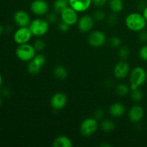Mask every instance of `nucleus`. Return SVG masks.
<instances>
[{"label": "nucleus", "mask_w": 147, "mask_h": 147, "mask_svg": "<svg viewBox=\"0 0 147 147\" xmlns=\"http://www.w3.org/2000/svg\"><path fill=\"white\" fill-rule=\"evenodd\" d=\"M109 5L112 12L119 13L123 10V0H109Z\"/></svg>", "instance_id": "412c9836"}, {"label": "nucleus", "mask_w": 147, "mask_h": 147, "mask_svg": "<svg viewBox=\"0 0 147 147\" xmlns=\"http://www.w3.org/2000/svg\"><path fill=\"white\" fill-rule=\"evenodd\" d=\"M139 55L142 60L147 62V45L141 47L139 51Z\"/></svg>", "instance_id": "cd10ccee"}, {"label": "nucleus", "mask_w": 147, "mask_h": 147, "mask_svg": "<svg viewBox=\"0 0 147 147\" xmlns=\"http://www.w3.org/2000/svg\"><path fill=\"white\" fill-rule=\"evenodd\" d=\"M69 6L78 13L87 11L92 4V0H68Z\"/></svg>", "instance_id": "dca6fc26"}, {"label": "nucleus", "mask_w": 147, "mask_h": 147, "mask_svg": "<svg viewBox=\"0 0 147 147\" xmlns=\"http://www.w3.org/2000/svg\"><path fill=\"white\" fill-rule=\"evenodd\" d=\"M1 104H2V98H1V96L0 95V107H1Z\"/></svg>", "instance_id": "ea45409f"}, {"label": "nucleus", "mask_w": 147, "mask_h": 147, "mask_svg": "<svg viewBox=\"0 0 147 147\" xmlns=\"http://www.w3.org/2000/svg\"><path fill=\"white\" fill-rule=\"evenodd\" d=\"M57 13L56 12H50L47 14V20L49 23L51 24H55L57 21Z\"/></svg>", "instance_id": "c756f323"}, {"label": "nucleus", "mask_w": 147, "mask_h": 147, "mask_svg": "<svg viewBox=\"0 0 147 147\" xmlns=\"http://www.w3.org/2000/svg\"><path fill=\"white\" fill-rule=\"evenodd\" d=\"M60 14L62 21L67 23L70 26L75 25L77 24L79 18L78 12L73 8H71L70 6L65 10H63Z\"/></svg>", "instance_id": "9b49d317"}, {"label": "nucleus", "mask_w": 147, "mask_h": 147, "mask_svg": "<svg viewBox=\"0 0 147 147\" xmlns=\"http://www.w3.org/2000/svg\"><path fill=\"white\" fill-rule=\"evenodd\" d=\"M68 7V0H55L53 3V9L55 12L57 14H60Z\"/></svg>", "instance_id": "aec40b11"}, {"label": "nucleus", "mask_w": 147, "mask_h": 147, "mask_svg": "<svg viewBox=\"0 0 147 147\" xmlns=\"http://www.w3.org/2000/svg\"><path fill=\"white\" fill-rule=\"evenodd\" d=\"M109 113L111 116L116 118L121 117L126 113V107L121 103H114L109 107Z\"/></svg>", "instance_id": "f3484780"}, {"label": "nucleus", "mask_w": 147, "mask_h": 147, "mask_svg": "<svg viewBox=\"0 0 147 147\" xmlns=\"http://www.w3.org/2000/svg\"><path fill=\"white\" fill-rule=\"evenodd\" d=\"M2 83H3V78H2V76H1V73H0V88H1V86H2Z\"/></svg>", "instance_id": "4c0bfd02"}, {"label": "nucleus", "mask_w": 147, "mask_h": 147, "mask_svg": "<svg viewBox=\"0 0 147 147\" xmlns=\"http://www.w3.org/2000/svg\"><path fill=\"white\" fill-rule=\"evenodd\" d=\"M32 33L30 31L29 27H19L14 32L13 40L17 45L29 43L32 37Z\"/></svg>", "instance_id": "0eeeda50"}, {"label": "nucleus", "mask_w": 147, "mask_h": 147, "mask_svg": "<svg viewBox=\"0 0 147 147\" xmlns=\"http://www.w3.org/2000/svg\"><path fill=\"white\" fill-rule=\"evenodd\" d=\"M142 14H143V16L144 17V18L146 19V20L147 21V5L146 6V7L144 9L143 11H142Z\"/></svg>", "instance_id": "e433bc0d"}, {"label": "nucleus", "mask_w": 147, "mask_h": 147, "mask_svg": "<svg viewBox=\"0 0 147 147\" xmlns=\"http://www.w3.org/2000/svg\"><path fill=\"white\" fill-rule=\"evenodd\" d=\"M109 2V0H92V4L97 7H102Z\"/></svg>", "instance_id": "473e14b6"}, {"label": "nucleus", "mask_w": 147, "mask_h": 147, "mask_svg": "<svg viewBox=\"0 0 147 147\" xmlns=\"http://www.w3.org/2000/svg\"><path fill=\"white\" fill-rule=\"evenodd\" d=\"M28 27L32 33L33 36L42 37L45 35L48 32L50 28V23L47 22V20L38 17L31 20Z\"/></svg>", "instance_id": "7ed1b4c3"}, {"label": "nucleus", "mask_w": 147, "mask_h": 147, "mask_svg": "<svg viewBox=\"0 0 147 147\" xmlns=\"http://www.w3.org/2000/svg\"><path fill=\"white\" fill-rule=\"evenodd\" d=\"M106 42V37L100 30L92 31L88 37V43L91 47H100L104 45Z\"/></svg>", "instance_id": "6e6552de"}, {"label": "nucleus", "mask_w": 147, "mask_h": 147, "mask_svg": "<svg viewBox=\"0 0 147 147\" xmlns=\"http://www.w3.org/2000/svg\"><path fill=\"white\" fill-rule=\"evenodd\" d=\"M67 103V97L64 93L58 92L52 96L50 99V106L56 111L62 110L65 107Z\"/></svg>", "instance_id": "f8f14e48"}, {"label": "nucleus", "mask_w": 147, "mask_h": 147, "mask_svg": "<svg viewBox=\"0 0 147 147\" xmlns=\"http://www.w3.org/2000/svg\"><path fill=\"white\" fill-rule=\"evenodd\" d=\"M73 142L66 136H59L54 139L53 142V147H72Z\"/></svg>", "instance_id": "a211bd4d"}, {"label": "nucleus", "mask_w": 147, "mask_h": 147, "mask_svg": "<svg viewBox=\"0 0 147 147\" xmlns=\"http://www.w3.org/2000/svg\"><path fill=\"white\" fill-rule=\"evenodd\" d=\"M93 19H94L95 21L100 22L104 20L105 17H106V14H105L104 11H102V10L97 9L93 12Z\"/></svg>", "instance_id": "bb28decb"}, {"label": "nucleus", "mask_w": 147, "mask_h": 147, "mask_svg": "<svg viewBox=\"0 0 147 147\" xmlns=\"http://www.w3.org/2000/svg\"><path fill=\"white\" fill-rule=\"evenodd\" d=\"M125 24L131 31L139 32L146 28L147 21L141 13L131 12L126 16L125 19Z\"/></svg>", "instance_id": "f257e3e1"}, {"label": "nucleus", "mask_w": 147, "mask_h": 147, "mask_svg": "<svg viewBox=\"0 0 147 147\" xmlns=\"http://www.w3.org/2000/svg\"><path fill=\"white\" fill-rule=\"evenodd\" d=\"M103 116H104V111L102 109H98L97 111H95L94 118L96 120H100L103 117Z\"/></svg>", "instance_id": "f704fd0d"}, {"label": "nucleus", "mask_w": 147, "mask_h": 147, "mask_svg": "<svg viewBox=\"0 0 147 147\" xmlns=\"http://www.w3.org/2000/svg\"><path fill=\"white\" fill-rule=\"evenodd\" d=\"M131 88L125 83H119L116 87V93L118 96L123 97L130 93Z\"/></svg>", "instance_id": "4be33fe9"}, {"label": "nucleus", "mask_w": 147, "mask_h": 147, "mask_svg": "<svg viewBox=\"0 0 147 147\" xmlns=\"http://www.w3.org/2000/svg\"><path fill=\"white\" fill-rule=\"evenodd\" d=\"M116 13H111V14H109V17H107V22L108 24H110V25H114L116 24V23L117 22V16H116Z\"/></svg>", "instance_id": "7c9ffc66"}, {"label": "nucleus", "mask_w": 147, "mask_h": 147, "mask_svg": "<svg viewBox=\"0 0 147 147\" xmlns=\"http://www.w3.org/2000/svg\"><path fill=\"white\" fill-rule=\"evenodd\" d=\"M121 44V40L119 37L113 36L110 39V45L113 47H120Z\"/></svg>", "instance_id": "c85d7f7f"}, {"label": "nucleus", "mask_w": 147, "mask_h": 147, "mask_svg": "<svg viewBox=\"0 0 147 147\" xmlns=\"http://www.w3.org/2000/svg\"><path fill=\"white\" fill-rule=\"evenodd\" d=\"M53 75L57 80H64L68 76V72L64 66L57 65L53 70Z\"/></svg>", "instance_id": "6ab92c4d"}, {"label": "nucleus", "mask_w": 147, "mask_h": 147, "mask_svg": "<svg viewBox=\"0 0 147 147\" xmlns=\"http://www.w3.org/2000/svg\"><path fill=\"white\" fill-rule=\"evenodd\" d=\"M139 39L141 42H147V30H145L144 29V30L139 32Z\"/></svg>", "instance_id": "72a5a7b5"}, {"label": "nucleus", "mask_w": 147, "mask_h": 147, "mask_svg": "<svg viewBox=\"0 0 147 147\" xmlns=\"http://www.w3.org/2000/svg\"><path fill=\"white\" fill-rule=\"evenodd\" d=\"M147 80V72L141 66L132 69L129 73V87L131 90L140 88Z\"/></svg>", "instance_id": "f03ea898"}, {"label": "nucleus", "mask_w": 147, "mask_h": 147, "mask_svg": "<svg viewBox=\"0 0 147 147\" xmlns=\"http://www.w3.org/2000/svg\"><path fill=\"white\" fill-rule=\"evenodd\" d=\"M30 9L34 14L41 17L47 14L49 4L45 0H34L30 4Z\"/></svg>", "instance_id": "9d476101"}, {"label": "nucleus", "mask_w": 147, "mask_h": 147, "mask_svg": "<svg viewBox=\"0 0 147 147\" xmlns=\"http://www.w3.org/2000/svg\"><path fill=\"white\" fill-rule=\"evenodd\" d=\"M130 97L134 102L139 103L142 101L144 98V93L140 88H136L134 90H131Z\"/></svg>", "instance_id": "b1692460"}, {"label": "nucleus", "mask_w": 147, "mask_h": 147, "mask_svg": "<svg viewBox=\"0 0 147 147\" xmlns=\"http://www.w3.org/2000/svg\"><path fill=\"white\" fill-rule=\"evenodd\" d=\"M36 50L33 45L29 43L18 45L15 54L17 58L22 62H30L36 55Z\"/></svg>", "instance_id": "20e7f679"}, {"label": "nucleus", "mask_w": 147, "mask_h": 147, "mask_svg": "<svg viewBox=\"0 0 147 147\" xmlns=\"http://www.w3.org/2000/svg\"><path fill=\"white\" fill-rule=\"evenodd\" d=\"M100 127L101 130L104 132H111L115 129L116 125L113 121L106 119V120L102 121L100 124Z\"/></svg>", "instance_id": "5701e85b"}, {"label": "nucleus", "mask_w": 147, "mask_h": 147, "mask_svg": "<svg viewBox=\"0 0 147 147\" xmlns=\"http://www.w3.org/2000/svg\"><path fill=\"white\" fill-rule=\"evenodd\" d=\"M46 63V57L43 54H37L28 62L27 71L30 75L35 76L40 71Z\"/></svg>", "instance_id": "423d86ee"}, {"label": "nucleus", "mask_w": 147, "mask_h": 147, "mask_svg": "<svg viewBox=\"0 0 147 147\" xmlns=\"http://www.w3.org/2000/svg\"><path fill=\"white\" fill-rule=\"evenodd\" d=\"M3 32H4V27H3V26L0 24V36L2 34Z\"/></svg>", "instance_id": "58836bf2"}, {"label": "nucleus", "mask_w": 147, "mask_h": 147, "mask_svg": "<svg viewBox=\"0 0 147 147\" xmlns=\"http://www.w3.org/2000/svg\"><path fill=\"white\" fill-rule=\"evenodd\" d=\"M98 122L95 118H87L82 121L80 126V134L84 137L93 136L98 130Z\"/></svg>", "instance_id": "39448f33"}, {"label": "nucleus", "mask_w": 147, "mask_h": 147, "mask_svg": "<svg viewBox=\"0 0 147 147\" xmlns=\"http://www.w3.org/2000/svg\"><path fill=\"white\" fill-rule=\"evenodd\" d=\"M33 46H34V49L37 52L39 51H42L45 48L46 44L42 40H40V39H37L33 43Z\"/></svg>", "instance_id": "a878e982"}, {"label": "nucleus", "mask_w": 147, "mask_h": 147, "mask_svg": "<svg viewBox=\"0 0 147 147\" xmlns=\"http://www.w3.org/2000/svg\"><path fill=\"white\" fill-rule=\"evenodd\" d=\"M70 26L69 24H67V23L64 22L63 21L60 22L58 24V29L60 30V31H61L62 32H66L69 30Z\"/></svg>", "instance_id": "2f4dec72"}, {"label": "nucleus", "mask_w": 147, "mask_h": 147, "mask_svg": "<svg viewBox=\"0 0 147 147\" xmlns=\"http://www.w3.org/2000/svg\"><path fill=\"white\" fill-rule=\"evenodd\" d=\"M118 55L121 59L125 60V59L128 58V57L130 55V50L127 47H121L119 48Z\"/></svg>", "instance_id": "393cba45"}, {"label": "nucleus", "mask_w": 147, "mask_h": 147, "mask_svg": "<svg viewBox=\"0 0 147 147\" xmlns=\"http://www.w3.org/2000/svg\"><path fill=\"white\" fill-rule=\"evenodd\" d=\"M129 120L133 123H139L144 116V110L140 105H134L129 111Z\"/></svg>", "instance_id": "2eb2a0df"}, {"label": "nucleus", "mask_w": 147, "mask_h": 147, "mask_svg": "<svg viewBox=\"0 0 147 147\" xmlns=\"http://www.w3.org/2000/svg\"><path fill=\"white\" fill-rule=\"evenodd\" d=\"M94 22L95 20L93 16L84 14L78 19L77 22L78 28L83 33L90 32L94 27Z\"/></svg>", "instance_id": "1a4fd4ad"}, {"label": "nucleus", "mask_w": 147, "mask_h": 147, "mask_svg": "<svg viewBox=\"0 0 147 147\" xmlns=\"http://www.w3.org/2000/svg\"><path fill=\"white\" fill-rule=\"evenodd\" d=\"M1 96H4V97H8V96H9L11 92H10V90L9 88H4L1 90Z\"/></svg>", "instance_id": "c9c22d12"}, {"label": "nucleus", "mask_w": 147, "mask_h": 147, "mask_svg": "<svg viewBox=\"0 0 147 147\" xmlns=\"http://www.w3.org/2000/svg\"><path fill=\"white\" fill-rule=\"evenodd\" d=\"M131 71L130 66L126 62L120 61L116 63L113 68V75L119 80H123L129 75Z\"/></svg>", "instance_id": "ddd939ff"}, {"label": "nucleus", "mask_w": 147, "mask_h": 147, "mask_svg": "<svg viewBox=\"0 0 147 147\" xmlns=\"http://www.w3.org/2000/svg\"><path fill=\"white\" fill-rule=\"evenodd\" d=\"M13 20L19 27H28L31 22L29 14L24 10H17L15 11L13 16Z\"/></svg>", "instance_id": "4468645a"}]
</instances>
